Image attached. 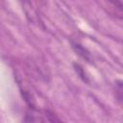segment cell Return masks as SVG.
<instances>
[{"instance_id": "6da1fadb", "label": "cell", "mask_w": 123, "mask_h": 123, "mask_svg": "<svg viewBox=\"0 0 123 123\" xmlns=\"http://www.w3.org/2000/svg\"><path fill=\"white\" fill-rule=\"evenodd\" d=\"M71 46H72V49L74 50V52H75L76 54H78L82 59L86 60V62H90V63L93 62V59H92V57H91L90 52H89L86 48H85L82 44H80L79 42L72 41V42H71Z\"/></svg>"}, {"instance_id": "3957f363", "label": "cell", "mask_w": 123, "mask_h": 123, "mask_svg": "<svg viewBox=\"0 0 123 123\" xmlns=\"http://www.w3.org/2000/svg\"><path fill=\"white\" fill-rule=\"evenodd\" d=\"M109 3H111L112 6H114L116 9H118L120 12L122 11V0H107Z\"/></svg>"}, {"instance_id": "7a4b0ae2", "label": "cell", "mask_w": 123, "mask_h": 123, "mask_svg": "<svg viewBox=\"0 0 123 123\" xmlns=\"http://www.w3.org/2000/svg\"><path fill=\"white\" fill-rule=\"evenodd\" d=\"M74 68H75V71L77 72V74L79 75V77H80L84 82H86V83L88 84V83H89V80H88V77H87V75L86 74L84 68H83L80 64H77V63H74Z\"/></svg>"}, {"instance_id": "277c9868", "label": "cell", "mask_w": 123, "mask_h": 123, "mask_svg": "<svg viewBox=\"0 0 123 123\" xmlns=\"http://www.w3.org/2000/svg\"><path fill=\"white\" fill-rule=\"evenodd\" d=\"M37 3H39V4H44L45 2H46V0H36Z\"/></svg>"}]
</instances>
